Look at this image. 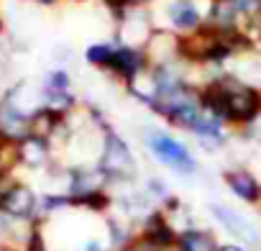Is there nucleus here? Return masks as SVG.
<instances>
[{
    "instance_id": "obj_1",
    "label": "nucleus",
    "mask_w": 261,
    "mask_h": 251,
    "mask_svg": "<svg viewBox=\"0 0 261 251\" xmlns=\"http://www.w3.org/2000/svg\"><path fill=\"white\" fill-rule=\"evenodd\" d=\"M139 144L154 167L172 172L177 180L195 182L197 177H202V164L195 146L169 126L144 123L139 129Z\"/></svg>"
},
{
    "instance_id": "obj_2",
    "label": "nucleus",
    "mask_w": 261,
    "mask_h": 251,
    "mask_svg": "<svg viewBox=\"0 0 261 251\" xmlns=\"http://www.w3.org/2000/svg\"><path fill=\"white\" fill-rule=\"evenodd\" d=\"M97 169L110 182V190L141 180V164H139L136 149L123 131H118L115 123L102 129V152L97 159Z\"/></svg>"
},
{
    "instance_id": "obj_3",
    "label": "nucleus",
    "mask_w": 261,
    "mask_h": 251,
    "mask_svg": "<svg viewBox=\"0 0 261 251\" xmlns=\"http://www.w3.org/2000/svg\"><path fill=\"white\" fill-rule=\"evenodd\" d=\"M207 3L202 0H159L151 11L159 29L187 39L207 26Z\"/></svg>"
},
{
    "instance_id": "obj_4",
    "label": "nucleus",
    "mask_w": 261,
    "mask_h": 251,
    "mask_svg": "<svg viewBox=\"0 0 261 251\" xmlns=\"http://www.w3.org/2000/svg\"><path fill=\"white\" fill-rule=\"evenodd\" d=\"M207 218L213 220L218 233L223 231V236L228 241H238L253 251H261V225L251 213H243L241 208L223 203V200H210Z\"/></svg>"
},
{
    "instance_id": "obj_5",
    "label": "nucleus",
    "mask_w": 261,
    "mask_h": 251,
    "mask_svg": "<svg viewBox=\"0 0 261 251\" xmlns=\"http://www.w3.org/2000/svg\"><path fill=\"white\" fill-rule=\"evenodd\" d=\"M41 92V108L57 113V115H72L74 110L82 108L80 95L74 92V80L67 67H51L39 85Z\"/></svg>"
},
{
    "instance_id": "obj_6",
    "label": "nucleus",
    "mask_w": 261,
    "mask_h": 251,
    "mask_svg": "<svg viewBox=\"0 0 261 251\" xmlns=\"http://www.w3.org/2000/svg\"><path fill=\"white\" fill-rule=\"evenodd\" d=\"M220 185L230 192V197L246 208H261V174L248 164L228 162L220 169Z\"/></svg>"
},
{
    "instance_id": "obj_7",
    "label": "nucleus",
    "mask_w": 261,
    "mask_h": 251,
    "mask_svg": "<svg viewBox=\"0 0 261 251\" xmlns=\"http://www.w3.org/2000/svg\"><path fill=\"white\" fill-rule=\"evenodd\" d=\"M39 200H41V192L34 185H29L21 177H13L6 185V190H3L0 210H3L8 218H13V220L39 223Z\"/></svg>"
},
{
    "instance_id": "obj_8",
    "label": "nucleus",
    "mask_w": 261,
    "mask_h": 251,
    "mask_svg": "<svg viewBox=\"0 0 261 251\" xmlns=\"http://www.w3.org/2000/svg\"><path fill=\"white\" fill-rule=\"evenodd\" d=\"M113 39L118 44L125 46H139L144 49L151 39V34L156 31V18L151 8H128L115 23H113Z\"/></svg>"
},
{
    "instance_id": "obj_9",
    "label": "nucleus",
    "mask_w": 261,
    "mask_h": 251,
    "mask_svg": "<svg viewBox=\"0 0 261 251\" xmlns=\"http://www.w3.org/2000/svg\"><path fill=\"white\" fill-rule=\"evenodd\" d=\"M16 162H18V169L46 174L49 169H54L59 164V154L49 139L31 134L21 144H16Z\"/></svg>"
},
{
    "instance_id": "obj_10",
    "label": "nucleus",
    "mask_w": 261,
    "mask_h": 251,
    "mask_svg": "<svg viewBox=\"0 0 261 251\" xmlns=\"http://www.w3.org/2000/svg\"><path fill=\"white\" fill-rule=\"evenodd\" d=\"M115 44H118V41H115ZM149 67H151V62H149V57H146V49L118 44V46H115L113 64H110V69H108V77L115 80L120 87H125V85L134 82L136 77H141Z\"/></svg>"
},
{
    "instance_id": "obj_11",
    "label": "nucleus",
    "mask_w": 261,
    "mask_h": 251,
    "mask_svg": "<svg viewBox=\"0 0 261 251\" xmlns=\"http://www.w3.org/2000/svg\"><path fill=\"white\" fill-rule=\"evenodd\" d=\"M31 115L21 105H16L11 97L0 95V144L16 146L26 136H31Z\"/></svg>"
},
{
    "instance_id": "obj_12",
    "label": "nucleus",
    "mask_w": 261,
    "mask_h": 251,
    "mask_svg": "<svg viewBox=\"0 0 261 251\" xmlns=\"http://www.w3.org/2000/svg\"><path fill=\"white\" fill-rule=\"evenodd\" d=\"M146 49V57L151 62V67H164V64H177V62H185V46H182V36L167 31V29H159L151 34L149 44L144 46Z\"/></svg>"
},
{
    "instance_id": "obj_13",
    "label": "nucleus",
    "mask_w": 261,
    "mask_h": 251,
    "mask_svg": "<svg viewBox=\"0 0 261 251\" xmlns=\"http://www.w3.org/2000/svg\"><path fill=\"white\" fill-rule=\"evenodd\" d=\"M220 233L215 225H192L187 231H182L174 241V248L172 251H218L220 246Z\"/></svg>"
},
{
    "instance_id": "obj_14",
    "label": "nucleus",
    "mask_w": 261,
    "mask_h": 251,
    "mask_svg": "<svg viewBox=\"0 0 261 251\" xmlns=\"http://www.w3.org/2000/svg\"><path fill=\"white\" fill-rule=\"evenodd\" d=\"M162 215H164V220L169 223V228L179 236L182 231H187V228H192V225H197V223H202L197 215H195V210H192V205L187 203V200H182L179 195H174L169 203H164L162 208Z\"/></svg>"
},
{
    "instance_id": "obj_15",
    "label": "nucleus",
    "mask_w": 261,
    "mask_h": 251,
    "mask_svg": "<svg viewBox=\"0 0 261 251\" xmlns=\"http://www.w3.org/2000/svg\"><path fill=\"white\" fill-rule=\"evenodd\" d=\"M115 46H118V44H115L113 36L105 39V41H92V44L85 46L82 59H85L87 67H92V69L108 74V69H110V64H113V57H115Z\"/></svg>"
},
{
    "instance_id": "obj_16",
    "label": "nucleus",
    "mask_w": 261,
    "mask_h": 251,
    "mask_svg": "<svg viewBox=\"0 0 261 251\" xmlns=\"http://www.w3.org/2000/svg\"><path fill=\"white\" fill-rule=\"evenodd\" d=\"M141 187L146 190V195L162 208L164 203H169L177 192L172 190V185H169V180L167 177H162L159 172H149V174H141Z\"/></svg>"
},
{
    "instance_id": "obj_17",
    "label": "nucleus",
    "mask_w": 261,
    "mask_h": 251,
    "mask_svg": "<svg viewBox=\"0 0 261 251\" xmlns=\"http://www.w3.org/2000/svg\"><path fill=\"white\" fill-rule=\"evenodd\" d=\"M230 3L238 8V13H241L243 18L261 16V0H230Z\"/></svg>"
},
{
    "instance_id": "obj_18",
    "label": "nucleus",
    "mask_w": 261,
    "mask_h": 251,
    "mask_svg": "<svg viewBox=\"0 0 261 251\" xmlns=\"http://www.w3.org/2000/svg\"><path fill=\"white\" fill-rule=\"evenodd\" d=\"M218 251H253V248H248V246H243V243H238V241H228V238H223L220 246H218Z\"/></svg>"
},
{
    "instance_id": "obj_19",
    "label": "nucleus",
    "mask_w": 261,
    "mask_h": 251,
    "mask_svg": "<svg viewBox=\"0 0 261 251\" xmlns=\"http://www.w3.org/2000/svg\"><path fill=\"white\" fill-rule=\"evenodd\" d=\"M130 6H136V8H154L159 0H128Z\"/></svg>"
},
{
    "instance_id": "obj_20",
    "label": "nucleus",
    "mask_w": 261,
    "mask_h": 251,
    "mask_svg": "<svg viewBox=\"0 0 261 251\" xmlns=\"http://www.w3.org/2000/svg\"><path fill=\"white\" fill-rule=\"evenodd\" d=\"M18 177V174H16ZM13 177H8V174H0V203H3V190H6V185L11 182Z\"/></svg>"
},
{
    "instance_id": "obj_21",
    "label": "nucleus",
    "mask_w": 261,
    "mask_h": 251,
    "mask_svg": "<svg viewBox=\"0 0 261 251\" xmlns=\"http://www.w3.org/2000/svg\"><path fill=\"white\" fill-rule=\"evenodd\" d=\"M34 3H39V6H44V8H51V6L59 3V0H34Z\"/></svg>"
},
{
    "instance_id": "obj_22",
    "label": "nucleus",
    "mask_w": 261,
    "mask_h": 251,
    "mask_svg": "<svg viewBox=\"0 0 261 251\" xmlns=\"http://www.w3.org/2000/svg\"><path fill=\"white\" fill-rule=\"evenodd\" d=\"M3 31H6V26H3V18H0V36H3Z\"/></svg>"
},
{
    "instance_id": "obj_23",
    "label": "nucleus",
    "mask_w": 261,
    "mask_h": 251,
    "mask_svg": "<svg viewBox=\"0 0 261 251\" xmlns=\"http://www.w3.org/2000/svg\"><path fill=\"white\" fill-rule=\"evenodd\" d=\"M74 3H85V0H74Z\"/></svg>"
},
{
    "instance_id": "obj_24",
    "label": "nucleus",
    "mask_w": 261,
    "mask_h": 251,
    "mask_svg": "<svg viewBox=\"0 0 261 251\" xmlns=\"http://www.w3.org/2000/svg\"><path fill=\"white\" fill-rule=\"evenodd\" d=\"M202 3H207V0H202Z\"/></svg>"
},
{
    "instance_id": "obj_25",
    "label": "nucleus",
    "mask_w": 261,
    "mask_h": 251,
    "mask_svg": "<svg viewBox=\"0 0 261 251\" xmlns=\"http://www.w3.org/2000/svg\"><path fill=\"white\" fill-rule=\"evenodd\" d=\"M258 213H261V208H258Z\"/></svg>"
}]
</instances>
